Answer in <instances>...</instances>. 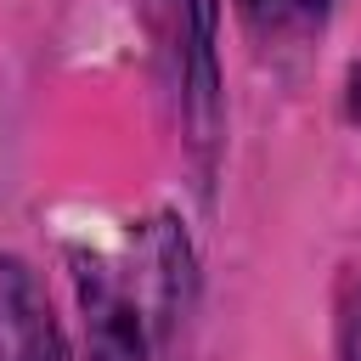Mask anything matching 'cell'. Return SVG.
<instances>
[{
    "mask_svg": "<svg viewBox=\"0 0 361 361\" xmlns=\"http://www.w3.org/2000/svg\"><path fill=\"white\" fill-rule=\"evenodd\" d=\"M243 17L254 23V34H310L327 17V0H243Z\"/></svg>",
    "mask_w": 361,
    "mask_h": 361,
    "instance_id": "cell-3",
    "label": "cell"
},
{
    "mask_svg": "<svg viewBox=\"0 0 361 361\" xmlns=\"http://www.w3.org/2000/svg\"><path fill=\"white\" fill-rule=\"evenodd\" d=\"M152 34H158V56L169 68L175 102H180V124L186 141L197 152V164H214V141H220V79H214V0H152L147 6Z\"/></svg>",
    "mask_w": 361,
    "mask_h": 361,
    "instance_id": "cell-1",
    "label": "cell"
},
{
    "mask_svg": "<svg viewBox=\"0 0 361 361\" xmlns=\"http://www.w3.org/2000/svg\"><path fill=\"white\" fill-rule=\"evenodd\" d=\"M338 355H344V361H361V288L344 299V316H338Z\"/></svg>",
    "mask_w": 361,
    "mask_h": 361,
    "instance_id": "cell-4",
    "label": "cell"
},
{
    "mask_svg": "<svg viewBox=\"0 0 361 361\" xmlns=\"http://www.w3.org/2000/svg\"><path fill=\"white\" fill-rule=\"evenodd\" d=\"M0 361H62V333L39 276L0 254Z\"/></svg>",
    "mask_w": 361,
    "mask_h": 361,
    "instance_id": "cell-2",
    "label": "cell"
}]
</instances>
